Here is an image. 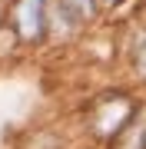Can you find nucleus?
<instances>
[{"mask_svg": "<svg viewBox=\"0 0 146 149\" xmlns=\"http://www.w3.org/2000/svg\"><path fill=\"white\" fill-rule=\"evenodd\" d=\"M136 63H140V73H146V40L140 43V60Z\"/></svg>", "mask_w": 146, "mask_h": 149, "instance_id": "nucleus-3", "label": "nucleus"}, {"mask_svg": "<svg viewBox=\"0 0 146 149\" xmlns=\"http://www.w3.org/2000/svg\"><path fill=\"white\" fill-rule=\"evenodd\" d=\"M43 7L47 0H17V30L23 40H37L43 33Z\"/></svg>", "mask_w": 146, "mask_h": 149, "instance_id": "nucleus-1", "label": "nucleus"}, {"mask_svg": "<svg viewBox=\"0 0 146 149\" xmlns=\"http://www.w3.org/2000/svg\"><path fill=\"white\" fill-rule=\"evenodd\" d=\"M66 3H70L76 13H83V17H87V13L93 10V0H66Z\"/></svg>", "mask_w": 146, "mask_h": 149, "instance_id": "nucleus-2", "label": "nucleus"}, {"mask_svg": "<svg viewBox=\"0 0 146 149\" xmlns=\"http://www.w3.org/2000/svg\"><path fill=\"white\" fill-rule=\"evenodd\" d=\"M106 3H116V0H106Z\"/></svg>", "mask_w": 146, "mask_h": 149, "instance_id": "nucleus-4", "label": "nucleus"}]
</instances>
